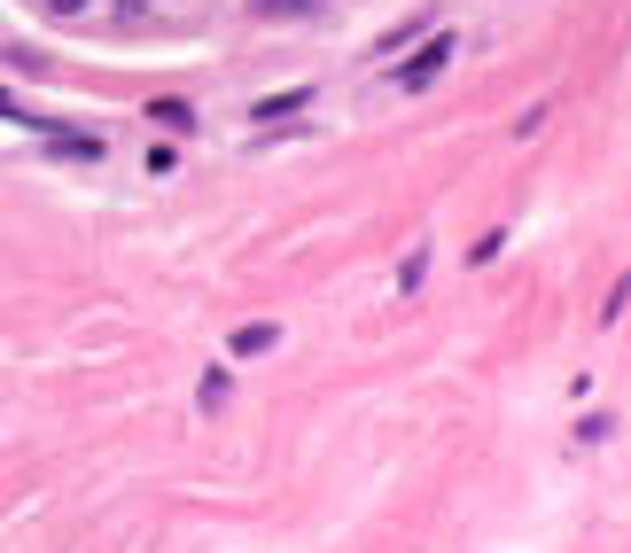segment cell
Segmentation results:
<instances>
[{
    "instance_id": "obj_1",
    "label": "cell",
    "mask_w": 631,
    "mask_h": 553,
    "mask_svg": "<svg viewBox=\"0 0 631 553\" xmlns=\"http://www.w3.org/2000/svg\"><path fill=\"white\" fill-rule=\"evenodd\" d=\"M444 63H453V40H444V32H436V40H429V47H421V55L406 63V86H429V78H436Z\"/></svg>"
},
{
    "instance_id": "obj_2",
    "label": "cell",
    "mask_w": 631,
    "mask_h": 553,
    "mask_svg": "<svg viewBox=\"0 0 631 553\" xmlns=\"http://www.w3.org/2000/svg\"><path fill=\"white\" fill-rule=\"evenodd\" d=\"M281 343V328L274 320H250V328H234V358H257V351H274Z\"/></svg>"
},
{
    "instance_id": "obj_6",
    "label": "cell",
    "mask_w": 631,
    "mask_h": 553,
    "mask_svg": "<svg viewBox=\"0 0 631 553\" xmlns=\"http://www.w3.org/2000/svg\"><path fill=\"white\" fill-rule=\"evenodd\" d=\"M257 16H312V0H257Z\"/></svg>"
},
{
    "instance_id": "obj_3",
    "label": "cell",
    "mask_w": 631,
    "mask_h": 553,
    "mask_svg": "<svg viewBox=\"0 0 631 553\" xmlns=\"http://www.w3.org/2000/svg\"><path fill=\"white\" fill-rule=\"evenodd\" d=\"M305 102H312V95H305V86H289V95H265V102H257V118H265V125H274V118H289V110H305Z\"/></svg>"
},
{
    "instance_id": "obj_4",
    "label": "cell",
    "mask_w": 631,
    "mask_h": 553,
    "mask_svg": "<svg viewBox=\"0 0 631 553\" xmlns=\"http://www.w3.org/2000/svg\"><path fill=\"white\" fill-rule=\"evenodd\" d=\"M148 118H156L164 133H196V110H188V102H156Z\"/></svg>"
},
{
    "instance_id": "obj_7",
    "label": "cell",
    "mask_w": 631,
    "mask_h": 553,
    "mask_svg": "<svg viewBox=\"0 0 631 553\" xmlns=\"http://www.w3.org/2000/svg\"><path fill=\"white\" fill-rule=\"evenodd\" d=\"M47 9H55V16H78V9H86V0H47Z\"/></svg>"
},
{
    "instance_id": "obj_5",
    "label": "cell",
    "mask_w": 631,
    "mask_h": 553,
    "mask_svg": "<svg viewBox=\"0 0 631 553\" xmlns=\"http://www.w3.org/2000/svg\"><path fill=\"white\" fill-rule=\"evenodd\" d=\"M55 156H78V164H86V156H102V141H86V133H55Z\"/></svg>"
}]
</instances>
